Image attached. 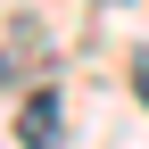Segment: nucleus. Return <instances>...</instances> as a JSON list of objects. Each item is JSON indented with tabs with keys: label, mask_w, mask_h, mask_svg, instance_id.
<instances>
[{
	"label": "nucleus",
	"mask_w": 149,
	"mask_h": 149,
	"mask_svg": "<svg viewBox=\"0 0 149 149\" xmlns=\"http://www.w3.org/2000/svg\"><path fill=\"white\" fill-rule=\"evenodd\" d=\"M133 91H141V108H149V50L133 58Z\"/></svg>",
	"instance_id": "2"
},
{
	"label": "nucleus",
	"mask_w": 149,
	"mask_h": 149,
	"mask_svg": "<svg viewBox=\"0 0 149 149\" xmlns=\"http://www.w3.org/2000/svg\"><path fill=\"white\" fill-rule=\"evenodd\" d=\"M58 91H25V100H17V141H25V149H58L66 141V116H58Z\"/></svg>",
	"instance_id": "1"
}]
</instances>
